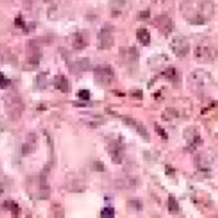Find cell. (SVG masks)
Wrapping results in <instances>:
<instances>
[{"label":"cell","mask_w":218,"mask_h":218,"mask_svg":"<svg viewBox=\"0 0 218 218\" xmlns=\"http://www.w3.org/2000/svg\"><path fill=\"white\" fill-rule=\"evenodd\" d=\"M114 78V72L110 66H100L95 70V79L101 85H110Z\"/></svg>","instance_id":"obj_1"},{"label":"cell","mask_w":218,"mask_h":218,"mask_svg":"<svg viewBox=\"0 0 218 218\" xmlns=\"http://www.w3.org/2000/svg\"><path fill=\"white\" fill-rule=\"evenodd\" d=\"M109 153L111 155L112 160L115 164H121L122 162V156H121V152L122 148L121 144L118 141H113V143L109 145Z\"/></svg>","instance_id":"obj_2"},{"label":"cell","mask_w":218,"mask_h":218,"mask_svg":"<svg viewBox=\"0 0 218 218\" xmlns=\"http://www.w3.org/2000/svg\"><path fill=\"white\" fill-rule=\"evenodd\" d=\"M172 50L177 56H184L189 51V45L186 43L185 40L181 38H175L173 39V47Z\"/></svg>","instance_id":"obj_3"},{"label":"cell","mask_w":218,"mask_h":218,"mask_svg":"<svg viewBox=\"0 0 218 218\" xmlns=\"http://www.w3.org/2000/svg\"><path fill=\"white\" fill-rule=\"evenodd\" d=\"M55 85L57 89H61L63 92H68L70 91V87H69V83L67 78L64 76H57L55 82Z\"/></svg>","instance_id":"obj_4"},{"label":"cell","mask_w":218,"mask_h":218,"mask_svg":"<svg viewBox=\"0 0 218 218\" xmlns=\"http://www.w3.org/2000/svg\"><path fill=\"white\" fill-rule=\"evenodd\" d=\"M137 38L140 40L141 44L144 45H147L150 42V35L148 34V32L145 29L138 30L137 32Z\"/></svg>","instance_id":"obj_5"},{"label":"cell","mask_w":218,"mask_h":218,"mask_svg":"<svg viewBox=\"0 0 218 218\" xmlns=\"http://www.w3.org/2000/svg\"><path fill=\"white\" fill-rule=\"evenodd\" d=\"M3 206L7 209V210H10L14 214L17 215L20 212V208H19L18 204L16 203H15L14 201H11V200H9V201H5L3 204Z\"/></svg>","instance_id":"obj_6"},{"label":"cell","mask_w":218,"mask_h":218,"mask_svg":"<svg viewBox=\"0 0 218 218\" xmlns=\"http://www.w3.org/2000/svg\"><path fill=\"white\" fill-rule=\"evenodd\" d=\"M101 217L111 218L114 216V209L112 207H106L101 212Z\"/></svg>","instance_id":"obj_7"},{"label":"cell","mask_w":218,"mask_h":218,"mask_svg":"<svg viewBox=\"0 0 218 218\" xmlns=\"http://www.w3.org/2000/svg\"><path fill=\"white\" fill-rule=\"evenodd\" d=\"M168 208L170 211H176L179 209L178 206V203L176 202V200H175V198L170 196L169 198V202H168Z\"/></svg>","instance_id":"obj_8"},{"label":"cell","mask_w":218,"mask_h":218,"mask_svg":"<svg viewBox=\"0 0 218 218\" xmlns=\"http://www.w3.org/2000/svg\"><path fill=\"white\" fill-rule=\"evenodd\" d=\"M78 96L82 100L88 101L90 97V93L88 89H80L78 93Z\"/></svg>","instance_id":"obj_9"},{"label":"cell","mask_w":218,"mask_h":218,"mask_svg":"<svg viewBox=\"0 0 218 218\" xmlns=\"http://www.w3.org/2000/svg\"><path fill=\"white\" fill-rule=\"evenodd\" d=\"M129 204L133 208H136L137 211H140L142 209V204L139 200H130L129 202Z\"/></svg>","instance_id":"obj_10"},{"label":"cell","mask_w":218,"mask_h":218,"mask_svg":"<svg viewBox=\"0 0 218 218\" xmlns=\"http://www.w3.org/2000/svg\"><path fill=\"white\" fill-rule=\"evenodd\" d=\"M164 74L165 75V77L167 78H173L175 77V75H176V70L173 67H170L167 70H165Z\"/></svg>","instance_id":"obj_11"},{"label":"cell","mask_w":218,"mask_h":218,"mask_svg":"<svg viewBox=\"0 0 218 218\" xmlns=\"http://www.w3.org/2000/svg\"><path fill=\"white\" fill-rule=\"evenodd\" d=\"M155 128L156 131L158 132V134H159L160 137H162V138H164V139H167V138H168V135L165 133L164 129H162L161 127H159V126L157 125H155Z\"/></svg>","instance_id":"obj_12"},{"label":"cell","mask_w":218,"mask_h":218,"mask_svg":"<svg viewBox=\"0 0 218 218\" xmlns=\"http://www.w3.org/2000/svg\"><path fill=\"white\" fill-rule=\"evenodd\" d=\"M137 130H138V132L143 137H149V135L148 134V131H147V129H145L143 126H138L137 127Z\"/></svg>","instance_id":"obj_13"},{"label":"cell","mask_w":218,"mask_h":218,"mask_svg":"<svg viewBox=\"0 0 218 218\" xmlns=\"http://www.w3.org/2000/svg\"><path fill=\"white\" fill-rule=\"evenodd\" d=\"M10 84V80H7L6 78H4V74L2 73H0V86L1 87H4Z\"/></svg>","instance_id":"obj_14"},{"label":"cell","mask_w":218,"mask_h":218,"mask_svg":"<svg viewBox=\"0 0 218 218\" xmlns=\"http://www.w3.org/2000/svg\"><path fill=\"white\" fill-rule=\"evenodd\" d=\"M132 96L137 97V98H141L142 97V92L141 90H136L132 93Z\"/></svg>","instance_id":"obj_15"},{"label":"cell","mask_w":218,"mask_h":218,"mask_svg":"<svg viewBox=\"0 0 218 218\" xmlns=\"http://www.w3.org/2000/svg\"><path fill=\"white\" fill-rule=\"evenodd\" d=\"M169 168H170V169H168V170L166 169V174H168V175H170V171H171L172 173H174V172H175V170H174L173 169H172V168H170V166H169Z\"/></svg>","instance_id":"obj_16"}]
</instances>
